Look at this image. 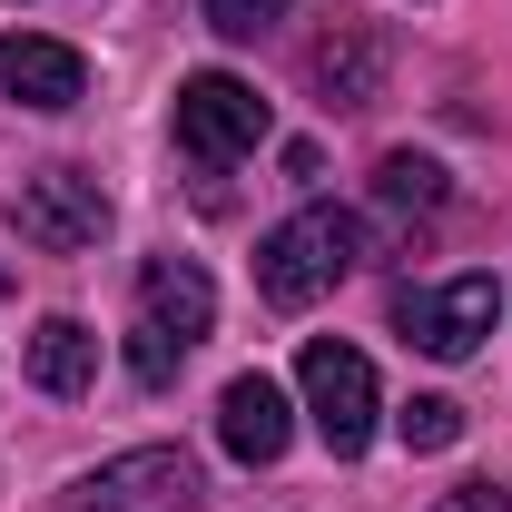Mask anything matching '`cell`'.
<instances>
[{
  "label": "cell",
  "mask_w": 512,
  "mask_h": 512,
  "mask_svg": "<svg viewBox=\"0 0 512 512\" xmlns=\"http://www.w3.org/2000/svg\"><path fill=\"white\" fill-rule=\"evenodd\" d=\"M365 266V217H345V207H296L286 227H266V247H256V286H266V306H316L335 296L345 276Z\"/></svg>",
  "instance_id": "6da1fadb"
},
{
  "label": "cell",
  "mask_w": 512,
  "mask_h": 512,
  "mask_svg": "<svg viewBox=\"0 0 512 512\" xmlns=\"http://www.w3.org/2000/svg\"><path fill=\"white\" fill-rule=\"evenodd\" d=\"M197 493H207V463L188 444H138V453H109L99 473H79L60 512H188Z\"/></svg>",
  "instance_id": "7a4b0ae2"
},
{
  "label": "cell",
  "mask_w": 512,
  "mask_h": 512,
  "mask_svg": "<svg viewBox=\"0 0 512 512\" xmlns=\"http://www.w3.org/2000/svg\"><path fill=\"white\" fill-rule=\"evenodd\" d=\"M296 394H306V414H316V434H325V453H335V463H355V453L375 444L384 394H375V365H365L355 345L316 335V345L296 355Z\"/></svg>",
  "instance_id": "3957f363"
},
{
  "label": "cell",
  "mask_w": 512,
  "mask_h": 512,
  "mask_svg": "<svg viewBox=\"0 0 512 512\" xmlns=\"http://www.w3.org/2000/svg\"><path fill=\"white\" fill-rule=\"evenodd\" d=\"M10 227H20V247H40V256H79V247L109 237V197L79 168H40V178L10 188Z\"/></svg>",
  "instance_id": "277c9868"
},
{
  "label": "cell",
  "mask_w": 512,
  "mask_h": 512,
  "mask_svg": "<svg viewBox=\"0 0 512 512\" xmlns=\"http://www.w3.org/2000/svg\"><path fill=\"white\" fill-rule=\"evenodd\" d=\"M256 138H266V99H256L237 69H197V79H178V148H188V158L227 168V158H247Z\"/></svg>",
  "instance_id": "5b68a950"
},
{
  "label": "cell",
  "mask_w": 512,
  "mask_h": 512,
  "mask_svg": "<svg viewBox=\"0 0 512 512\" xmlns=\"http://www.w3.org/2000/svg\"><path fill=\"white\" fill-rule=\"evenodd\" d=\"M394 325H404V345H424V355H473L493 325H503V286L493 276H453V286H404L394 296Z\"/></svg>",
  "instance_id": "8992f818"
},
{
  "label": "cell",
  "mask_w": 512,
  "mask_h": 512,
  "mask_svg": "<svg viewBox=\"0 0 512 512\" xmlns=\"http://www.w3.org/2000/svg\"><path fill=\"white\" fill-rule=\"evenodd\" d=\"M0 89H10V109H40V119H60L89 99V60L50 40V30H10L0 40Z\"/></svg>",
  "instance_id": "52a82bcc"
},
{
  "label": "cell",
  "mask_w": 512,
  "mask_h": 512,
  "mask_svg": "<svg viewBox=\"0 0 512 512\" xmlns=\"http://www.w3.org/2000/svg\"><path fill=\"white\" fill-rule=\"evenodd\" d=\"M138 325H158L168 345H197V335L217 325L207 266H197V256H148V266H138Z\"/></svg>",
  "instance_id": "ba28073f"
},
{
  "label": "cell",
  "mask_w": 512,
  "mask_h": 512,
  "mask_svg": "<svg viewBox=\"0 0 512 512\" xmlns=\"http://www.w3.org/2000/svg\"><path fill=\"white\" fill-rule=\"evenodd\" d=\"M296 434V404H286V384L276 375H237L217 394V444L237 453V463H276Z\"/></svg>",
  "instance_id": "9c48e42d"
},
{
  "label": "cell",
  "mask_w": 512,
  "mask_h": 512,
  "mask_svg": "<svg viewBox=\"0 0 512 512\" xmlns=\"http://www.w3.org/2000/svg\"><path fill=\"white\" fill-rule=\"evenodd\" d=\"M306 79H316L335 109H365L384 89V40L365 30V20H345V30H325L316 50H306Z\"/></svg>",
  "instance_id": "30bf717a"
},
{
  "label": "cell",
  "mask_w": 512,
  "mask_h": 512,
  "mask_svg": "<svg viewBox=\"0 0 512 512\" xmlns=\"http://www.w3.org/2000/svg\"><path fill=\"white\" fill-rule=\"evenodd\" d=\"M30 384L40 394H89L99 384V335L79 316H40L30 325Z\"/></svg>",
  "instance_id": "8fae6325"
},
{
  "label": "cell",
  "mask_w": 512,
  "mask_h": 512,
  "mask_svg": "<svg viewBox=\"0 0 512 512\" xmlns=\"http://www.w3.org/2000/svg\"><path fill=\"white\" fill-rule=\"evenodd\" d=\"M375 197H384V207L434 217V207H444V168H434V158H414V148H394V158L375 168Z\"/></svg>",
  "instance_id": "7c38bea8"
},
{
  "label": "cell",
  "mask_w": 512,
  "mask_h": 512,
  "mask_svg": "<svg viewBox=\"0 0 512 512\" xmlns=\"http://www.w3.org/2000/svg\"><path fill=\"white\" fill-rule=\"evenodd\" d=\"M394 434H404V453H453L463 444V404H453V394H414V404L394 414Z\"/></svg>",
  "instance_id": "4fadbf2b"
},
{
  "label": "cell",
  "mask_w": 512,
  "mask_h": 512,
  "mask_svg": "<svg viewBox=\"0 0 512 512\" xmlns=\"http://www.w3.org/2000/svg\"><path fill=\"white\" fill-rule=\"evenodd\" d=\"M197 10H207L217 40H266V30L286 20V0H197Z\"/></svg>",
  "instance_id": "5bb4252c"
},
{
  "label": "cell",
  "mask_w": 512,
  "mask_h": 512,
  "mask_svg": "<svg viewBox=\"0 0 512 512\" xmlns=\"http://www.w3.org/2000/svg\"><path fill=\"white\" fill-rule=\"evenodd\" d=\"M178 355H188V345H168L158 325H138V335H128V375H138V384H168V375H178Z\"/></svg>",
  "instance_id": "9a60e30c"
},
{
  "label": "cell",
  "mask_w": 512,
  "mask_h": 512,
  "mask_svg": "<svg viewBox=\"0 0 512 512\" xmlns=\"http://www.w3.org/2000/svg\"><path fill=\"white\" fill-rule=\"evenodd\" d=\"M434 512H512V493L503 483H463V493H444Z\"/></svg>",
  "instance_id": "2e32d148"
}]
</instances>
